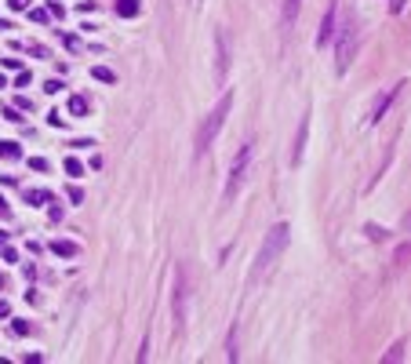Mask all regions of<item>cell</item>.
<instances>
[{
  "mask_svg": "<svg viewBox=\"0 0 411 364\" xmlns=\"http://www.w3.org/2000/svg\"><path fill=\"white\" fill-rule=\"evenodd\" d=\"M229 106H233V95L226 91L215 106L208 109V117L200 120V128H197V138H193V157H200L208 153V149L215 146V138H219V132H222V124H226V117H229Z\"/></svg>",
  "mask_w": 411,
  "mask_h": 364,
  "instance_id": "6da1fadb",
  "label": "cell"
},
{
  "mask_svg": "<svg viewBox=\"0 0 411 364\" xmlns=\"http://www.w3.org/2000/svg\"><path fill=\"white\" fill-rule=\"evenodd\" d=\"M287 240H291V226L287 222H277L273 230L266 233V240H262V248H258V255H255V266H251V281L248 284H255V281H262V273L269 266L280 259V251L287 248Z\"/></svg>",
  "mask_w": 411,
  "mask_h": 364,
  "instance_id": "7a4b0ae2",
  "label": "cell"
},
{
  "mask_svg": "<svg viewBox=\"0 0 411 364\" xmlns=\"http://www.w3.org/2000/svg\"><path fill=\"white\" fill-rule=\"evenodd\" d=\"M251 153H255V138H244L237 149V157H233V164H229V179H226V190H222V200L233 204V197H237V190L244 186L248 179V164H251Z\"/></svg>",
  "mask_w": 411,
  "mask_h": 364,
  "instance_id": "3957f363",
  "label": "cell"
},
{
  "mask_svg": "<svg viewBox=\"0 0 411 364\" xmlns=\"http://www.w3.org/2000/svg\"><path fill=\"white\" fill-rule=\"evenodd\" d=\"M335 36H339V48H335V69L339 77L349 69V59H353V48H357V22L353 18H342V26H335Z\"/></svg>",
  "mask_w": 411,
  "mask_h": 364,
  "instance_id": "277c9868",
  "label": "cell"
},
{
  "mask_svg": "<svg viewBox=\"0 0 411 364\" xmlns=\"http://www.w3.org/2000/svg\"><path fill=\"white\" fill-rule=\"evenodd\" d=\"M186 298H190V269L179 263V281H175V331L186 328Z\"/></svg>",
  "mask_w": 411,
  "mask_h": 364,
  "instance_id": "5b68a950",
  "label": "cell"
},
{
  "mask_svg": "<svg viewBox=\"0 0 411 364\" xmlns=\"http://www.w3.org/2000/svg\"><path fill=\"white\" fill-rule=\"evenodd\" d=\"M215 48H219V55H215V80L226 84V73H229V33L226 30H215Z\"/></svg>",
  "mask_w": 411,
  "mask_h": 364,
  "instance_id": "8992f818",
  "label": "cell"
},
{
  "mask_svg": "<svg viewBox=\"0 0 411 364\" xmlns=\"http://www.w3.org/2000/svg\"><path fill=\"white\" fill-rule=\"evenodd\" d=\"M335 15H339V0H331L328 11L320 18V30H316V48H324V44L335 40Z\"/></svg>",
  "mask_w": 411,
  "mask_h": 364,
  "instance_id": "52a82bcc",
  "label": "cell"
},
{
  "mask_svg": "<svg viewBox=\"0 0 411 364\" xmlns=\"http://www.w3.org/2000/svg\"><path fill=\"white\" fill-rule=\"evenodd\" d=\"M400 88H404V84H397V88H389V91H386V95H379L375 102H371V113H368V128H371V124H379V120H382V117H386V109H389V102H393V99L400 95Z\"/></svg>",
  "mask_w": 411,
  "mask_h": 364,
  "instance_id": "ba28073f",
  "label": "cell"
},
{
  "mask_svg": "<svg viewBox=\"0 0 411 364\" xmlns=\"http://www.w3.org/2000/svg\"><path fill=\"white\" fill-rule=\"evenodd\" d=\"M306 135H310V113L298 120V135H295V142H291V167L302 164V153H306Z\"/></svg>",
  "mask_w": 411,
  "mask_h": 364,
  "instance_id": "9c48e42d",
  "label": "cell"
},
{
  "mask_svg": "<svg viewBox=\"0 0 411 364\" xmlns=\"http://www.w3.org/2000/svg\"><path fill=\"white\" fill-rule=\"evenodd\" d=\"M298 7H302V0H284V11H280V26H291L295 22V15H298Z\"/></svg>",
  "mask_w": 411,
  "mask_h": 364,
  "instance_id": "30bf717a",
  "label": "cell"
},
{
  "mask_svg": "<svg viewBox=\"0 0 411 364\" xmlns=\"http://www.w3.org/2000/svg\"><path fill=\"white\" fill-rule=\"evenodd\" d=\"M51 251H55V255H62V259H73L80 248L73 244V240H62V237H59V240H51Z\"/></svg>",
  "mask_w": 411,
  "mask_h": 364,
  "instance_id": "8fae6325",
  "label": "cell"
},
{
  "mask_svg": "<svg viewBox=\"0 0 411 364\" xmlns=\"http://www.w3.org/2000/svg\"><path fill=\"white\" fill-rule=\"evenodd\" d=\"M18 157H22V146L11 142V138H4V142H0V161H18Z\"/></svg>",
  "mask_w": 411,
  "mask_h": 364,
  "instance_id": "7c38bea8",
  "label": "cell"
},
{
  "mask_svg": "<svg viewBox=\"0 0 411 364\" xmlns=\"http://www.w3.org/2000/svg\"><path fill=\"white\" fill-rule=\"evenodd\" d=\"M138 7H142L138 0H117V15H120V18H135Z\"/></svg>",
  "mask_w": 411,
  "mask_h": 364,
  "instance_id": "4fadbf2b",
  "label": "cell"
},
{
  "mask_svg": "<svg viewBox=\"0 0 411 364\" xmlns=\"http://www.w3.org/2000/svg\"><path fill=\"white\" fill-rule=\"evenodd\" d=\"M48 200H51V190H26V204H33V208H40Z\"/></svg>",
  "mask_w": 411,
  "mask_h": 364,
  "instance_id": "5bb4252c",
  "label": "cell"
},
{
  "mask_svg": "<svg viewBox=\"0 0 411 364\" xmlns=\"http://www.w3.org/2000/svg\"><path fill=\"white\" fill-rule=\"evenodd\" d=\"M69 113H73V117H88V99H84V95H73V99H69Z\"/></svg>",
  "mask_w": 411,
  "mask_h": 364,
  "instance_id": "9a60e30c",
  "label": "cell"
},
{
  "mask_svg": "<svg viewBox=\"0 0 411 364\" xmlns=\"http://www.w3.org/2000/svg\"><path fill=\"white\" fill-rule=\"evenodd\" d=\"M91 77L102 80V84H117V73H113V69H106V66H91Z\"/></svg>",
  "mask_w": 411,
  "mask_h": 364,
  "instance_id": "2e32d148",
  "label": "cell"
},
{
  "mask_svg": "<svg viewBox=\"0 0 411 364\" xmlns=\"http://www.w3.org/2000/svg\"><path fill=\"white\" fill-rule=\"evenodd\" d=\"M240 350H237V324L229 328V342H226V361H237Z\"/></svg>",
  "mask_w": 411,
  "mask_h": 364,
  "instance_id": "e0dca14e",
  "label": "cell"
},
{
  "mask_svg": "<svg viewBox=\"0 0 411 364\" xmlns=\"http://www.w3.org/2000/svg\"><path fill=\"white\" fill-rule=\"evenodd\" d=\"M66 171L73 175V179H80V175H84V164L77 161V157H69V161H66Z\"/></svg>",
  "mask_w": 411,
  "mask_h": 364,
  "instance_id": "ac0fdd59",
  "label": "cell"
},
{
  "mask_svg": "<svg viewBox=\"0 0 411 364\" xmlns=\"http://www.w3.org/2000/svg\"><path fill=\"white\" fill-rule=\"evenodd\" d=\"M0 117L11 120V124H22V117H18V109H15V106H4V109H0Z\"/></svg>",
  "mask_w": 411,
  "mask_h": 364,
  "instance_id": "d6986e66",
  "label": "cell"
},
{
  "mask_svg": "<svg viewBox=\"0 0 411 364\" xmlns=\"http://www.w3.org/2000/svg\"><path fill=\"white\" fill-rule=\"evenodd\" d=\"M48 15H55V18H66V7H62L59 0H48Z\"/></svg>",
  "mask_w": 411,
  "mask_h": 364,
  "instance_id": "ffe728a7",
  "label": "cell"
},
{
  "mask_svg": "<svg viewBox=\"0 0 411 364\" xmlns=\"http://www.w3.org/2000/svg\"><path fill=\"white\" fill-rule=\"evenodd\" d=\"M59 33H62V30H59ZM62 44H66L69 51H80V40H77L73 33H62Z\"/></svg>",
  "mask_w": 411,
  "mask_h": 364,
  "instance_id": "44dd1931",
  "label": "cell"
},
{
  "mask_svg": "<svg viewBox=\"0 0 411 364\" xmlns=\"http://www.w3.org/2000/svg\"><path fill=\"white\" fill-rule=\"evenodd\" d=\"M11 331L15 335H30V321H11Z\"/></svg>",
  "mask_w": 411,
  "mask_h": 364,
  "instance_id": "7402d4cb",
  "label": "cell"
},
{
  "mask_svg": "<svg viewBox=\"0 0 411 364\" xmlns=\"http://www.w3.org/2000/svg\"><path fill=\"white\" fill-rule=\"evenodd\" d=\"M33 80V73L30 69H22V73H18V77H15V88H26V84H30Z\"/></svg>",
  "mask_w": 411,
  "mask_h": 364,
  "instance_id": "603a6c76",
  "label": "cell"
},
{
  "mask_svg": "<svg viewBox=\"0 0 411 364\" xmlns=\"http://www.w3.org/2000/svg\"><path fill=\"white\" fill-rule=\"evenodd\" d=\"M30 167L33 171H48V161H44V157H30Z\"/></svg>",
  "mask_w": 411,
  "mask_h": 364,
  "instance_id": "cb8c5ba5",
  "label": "cell"
},
{
  "mask_svg": "<svg viewBox=\"0 0 411 364\" xmlns=\"http://www.w3.org/2000/svg\"><path fill=\"white\" fill-rule=\"evenodd\" d=\"M44 91H48V95H59V91H62V80H48V84H44Z\"/></svg>",
  "mask_w": 411,
  "mask_h": 364,
  "instance_id": "d4e9b609",
  "label": "cell"
},
{
  "mask_svg": "<svg viewBox=\"0 0 411 364\" xmlns=\"http://www.w3.org/2000/svg\"><path fill=\"white\" fill-rule=\"evenodd\" d=\"M30 18H33V22H48V18H51V15H48V11H44V7H36V11H30Z\"/></svg>",
  "mask_w": 411,
  "mask_h": 364,
  "instance_id": "484cf974",
  "label": "cell"
},
{
  "mask_svg": "<svg viewBox=\"0 0 411 364\" xmlns=\"http://www.w3.org/2000/svg\"><path fill=\"white\" fill-rule=\"evenodd\" d=\"M7 7H11V11H26V7H30V0H7Z\"/></svg>",
  "mask_w": 411,
  "mask_h": 364,
  "instance_id": "4316f807",
  "label": "cell"
},
{
  "mask_svg": "<svg viewBox=\"0 0 411 364\" xmlns=\"http://www.w3.org/2000/svg\"><path fill=\"white\" fill-rule=\"evenodd\" d=\"M48 219H51V222H62V208H59V204H51V211H48Z\"/></svg>",
  "mask_w": 411,
  "mask_h": 364,
  "instance_id": "83f0119b",
  "label": "cell"
},
{
  "mask_svg": "<svg viewBox=\"0 0 411 364\" xmlns=\"http://www.w3.org/2000/svg\"><path fill=\"white\" fill-rule=\"evenodd\" d=\"M400 357H404V346H397L393 353H386V357H382V361H386V364H389V361H400Z\"/></svg>",
  "mask_w": 411,
  "mask_h": 364,
  "instance_id": "f1b7e54d",
  "label": "cell"
},
{
  "mask_svg": "<svg viewBox=\"0 0 411 364\" xmlns=\"http://www.w3.org/2000/svg\"><path fill=\"white\" fill-rule=\"evenodd\" d=\"M33 55H36V59H48V48H44V44H33V48H30Z\"/></svg>",
  "mask_w": 411,
  "mask_h": 364,
  "instance_id": "f546056e",
  "label": "cell"
},
{
  "mask_svg": "<svg viewBox=\"0 0 411 364\" xmlns=\"http://www.w3.org/2000/svg\"><path fill=\"white\" fill-rule=\"evenodd\" d=\"M15 109H33V102L22 95V99H15Z\"/></svg>",
  "mask_w": 411,
  "mask_h": 364,
  "instance_id": "4dcf8cb0",
  "label": "cell"
},
{
  "mask_svg": "<svg viewBox=\"0 0 411 364\" xmlns=\"http://www.w3.org/2000/svg\"><path fill=\"white\" fill-rule=\"evenodd\" d=\"M48 124H51V128H62V113H59V109H55V113L48 117Z\"/></svg>",
  "mask_w": 411,
  "mask_h": 364,
  "instance_id": "1f68e13d",
  "label": "cell"
},
{
  "mask_svg": "<svg viewBox=\"0 0 411 364\" xmlns=\"http://www.w3.org/2000/svg\"><path fill=\"white\" fill-rule=\"evenodd\" d=\"M11 313V306H7V298H0V317H7Z\"/></svg>",
  "mask_w": 411,
  "mask_h": 364,
  "instance_id": "d6a6232c",
  "label": "cell"
},
{
  "mask_svg": "<svg viewBox=\"0 0 411 364\" xmlns=\"http://www.w3.org/2000/svg\"><path fill=\"white\" fill-rule=\"evenodd\" d=\"M7 211H11V208H7V200L0 197V219H7Z\"/></svg>",
  "mask_w": 411,
  "mask_h": 364,
  "instance_id": "836d02e7",
  "label": "cell"
},
{
  "mask_svg": "<svg viewBox=\"0 0 411 364\" xmlns=\"http://www.w3.org/2000/svg\"><path fill=\"white\" fill-rule=\"evenodd\" d=\"M0 88H7V80H4V77H0Z\"/></svg>",
  "mask_w": 411,
  "mask_h": 364,
  "instance_id": "e575fe53",
  "label": "cell"
},
{
  "mask_svg": "<svg viewBox=\"0 0 411 364\" xmlns=\"http://www.w3.org/2000/svg\"><path fill=\"white\" fill-rule=\"evenodd\" d=\"M0 288H4V273H0Z\"/></svg>",
  "mask_w": 411,
  "mask_h": 364,
  "instance_id": "d590c367",
  "label": "cell"
},
{
  "mask_svg": "<svg viewBox=\"0 0 411 364\" xmlns=\"http://www.w3.org/2000/svg\"><path fill=\"white\" fill-rule=\"evenodd\" d=\"M197 4H200V0H197Z\"/></svg>",
  "mask_w": 411,
  "mask_h": 364,
  "instance_id": "8d00e7d4",
  "label": "cell"
}]
</instances>
